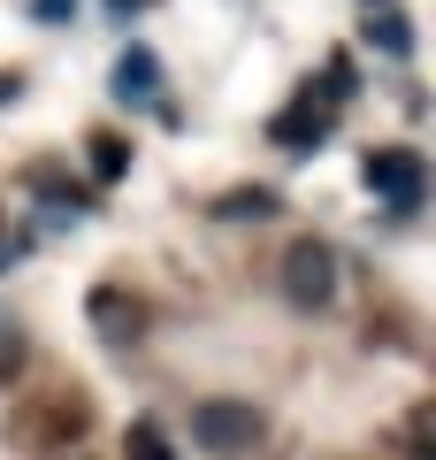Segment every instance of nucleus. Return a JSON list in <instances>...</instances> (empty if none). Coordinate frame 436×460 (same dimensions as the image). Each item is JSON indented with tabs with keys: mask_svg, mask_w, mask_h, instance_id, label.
Returning a JSON list of instances; mask_svg holds the SVG:
<instances>
[{
	"mask_svg": "<svg viewBox=\"0 0 436 460\" xmlns=\"http://www.w3.org/2000/svg\"><path fill=\"white\" fill-rule=\"evenodd\" d=\"M16 368H23V338L0 323V376H16Z\"/></svg>",
	"mask_w": 436,
	"mask_h": 460,
	"instance_id": "nucleus-8",
	"label": "nucleus"
},
{
	"mask_svg": "<svg viewBox=\"0 0 436 460\" xmlns=\"http://www.w3.org/2000/svg\"><path fill=\"white\" fill-rule=\"evenodd\" d=\"M115 8H145V0H115Z\"/></svg>",
	"mask_w": 436,
	"mask_h": 460,
	"instance_id": "nucleus-9",
	"label": "nucleus"
},
{
	"mask_svg": "<svg viewBox=\"0 0 436 460\" xmlns=\"http://www.w3.org/2000/svg\"><path fill=\"white\" fill-rule=\"evenodd\" d=\"M192 438L207 445L214 460H238L260 445V414L245 407V399H207V407H192Z\"/></svg>",
	"mask_w": 436,
	"mask_h": 460,
	"instance_id": "nucleus-1",
	"label": "nucleus"
},
{
	"mask_svg": "<svg viewBox=\"0 0 436 460\" xmlns=\"http://www.w3.org/2000/svg\"><path fill=\"white\" fill-rule=\"evenodd\" d=\"M92 169L100 177H123V138H92Z\"/></svg>",
	"mask_w": 436,
	"mask_h": 460,
	"instance_id": "nucleus-6",
	"label": "nucleus"
},
{
	"mask_svg": "<svg viewBox=\"0 0 436 460\" xmlns=\"http://www.w3.org/2000/svg\"><path fill=\"white\" fill-rule=\"evenodd\" d=\"M283 292L299 299V307H322V299L337 292V253L314 246V238H299V246L283 253Z\"/></svg>",
	"mask_w": 436,
	"mask_h": 460,
	"instance_id": "nucleus-2",
	"label": "nucleus"
},
{
	"mask_svg": "<svg viewBox=\"0 0 436 460\" xmlns=\"http://www.w3.org/2000/svg\"><path fill=\"white\" fill-rule=\"evenodd\" d=\"M123 453H130V460H169V438H161V429H153V422H130Z\"/></svg>",
	"mask_w": 436,
	"mask_h": 460,
	"instance_id": "nucleus-5",
	"label": "nucleus"
},
{
	"mask_svg": "<svg viewBox=\"0 0 436 460\" xmlns=\"http://www.w3.org/2000/svg\"><path fill=\"white\" fill-rule=\"evenodd\" d=\"M92 323L108 330L115 345H130V338H138V323H145V314H138V299H123V292H92Z\"/></svg>",
	"mask_w": 436,
	"mask_h": 460,
	"instance_id": "nucleus-4",
	"label": "nucleus"
},
{
	"mask_svg": "<svg viewBox=\"0 0 436 460\" xmlns=\"http://www.w3.org/2000/svg\"><path fill=\"white\" fill-rule=\"evenodd\" d=\"M368 31H375V39H383V54H405V47H414V39H405V23H398V16H383V23H375V16H368Z\"/></svg>",
	"mask_w": 436,
	"mask_h": 460,
	"instance_id": "nucleus-7",
	"label": "nucleus"
},
{
	"mask_svg": "<svg viewBox=\"0 0 436 460\" xmlns=\"http://www.w3.org/2000/svg\"><path fill=\"white\" fill-rule=\"evenodd\" d=\"M368 184L383 199H398V208H414L421 199V162L414 154H368Z\"/></svg>",
	"mask_w": 436,
	"mask_h": 460,
	"instance_id": "nucleus-3",
	"label": "nucleus"
}]
</instances>
